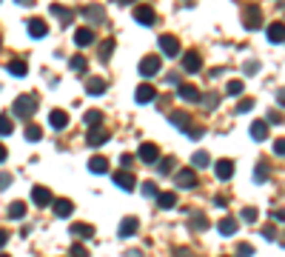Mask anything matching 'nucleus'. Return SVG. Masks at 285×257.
Returning a JSON list of instances; mask_svg holds the SVG:
<instances>
[{
  "label": "nucleus",
  "mask_w": 285,
  "mask_h": 257,
  "mask_svg": "<svg viewBox=\"0 0 285 257\" xmlns=\"http://www.w3.org/2000/svg\"><path fill=\"white\" fill-rule=\"evenodd\" d=\"M168 120H171V126H177L180 132H185L191 140H200V137H202V129H200V126H194V120H191L188 112H171Z\"/></svg>",
  "instance_id": "nucleus-1"
},
{
  "label": "nucleus",
  "mask_w": 285,
  "mask_h": 257,
  "mask_svg": "<svg viewBox=\"0 0 285 257\" xmlns=\"http://www.w3.org/2000/svg\"><path fill=\"white\" fill-rule=\"evenodd\" d=\"M34 109H37V97H34V94H20V97L15 100V106H12L15 117H23V120L32 117Z\"/></svg>",
  "instance_id": "nucleus-2"
},
{
  "label": "nucleus",
  "mask_w": 285,
  "mask_h": 257,
  "mask_svg": "<svg viewBox=\"0 0 285 257\" xmlns=\"http://www.w3.org/2000/svg\"><path fill=\"white\" fill-rule=\"evenodd\" d=\"M134 20L140 26H154L157 15H154V9H151L149 3H140V6H134Z\"/></svg>",
  "instance_id": "nucleus-3"
},
{
  "label": "nucleus",
  "mask_w": 285,
  "mask_h": 257,
  "mask_svg": "<svg viewBox=\"0 0 285 257\" xmlns=\"http://www.w3.org/2000/svg\"><path fill=\"white\" fill-rule=\"evenodd\" d=\"M160 49H163V54L166 57H180V40L174 37V34H160Z\"/></svg>",
  "instance_id": "nucleus-4"
},
{
  "label": "nucleus",
  "mask_w": 285,
  "mask_h": 257,
  "mask_svg": "<svg viewBox=\"0 0 285 257\" xmlns=\"http://www.w3.org/2000/svg\"><path fill=\"white\" fill-rule=\"evenodd\" d=\"M137 69H140L143 77H154V74H160V57H157V54H146Z\"/></svg>",
  "instance_id": "nucleus-5"
},
{
  "label": "nucleus",
  "mask_w": 285,
  "mask_h": 257,
  "mask_svg": "<svg viewBox=\"0 0 285 257\" xmlns=\"http://www.w3.org/2000/svg\"><path fill=\"white\" fill-rule=\"evenodd\" d=\"M137 157L143 160V163H160V149H157V143H140V152Z\"/></svg>",
  "instance_id": "nucleus-6"
},
{
  "label": "nucleus",
  "mask_w": 285,
  "mask_h": 257,
  "mask_svg": "<svg viewBox=\"0 0 285 257\" xmlns=\"http://www.w3.org/2000/svg\"><path fill=\"white\" fill-rule=\"evenodd\" d=\"M134 100L140 103V106L154 103V100H157V89H154L151 83H140V86H137V92H134Z\"/></svg>",
  "instance_id": "nucleus-7"
},
{
  "label": "nucleus",
  "mask_w": 285,
  "mask_h": 257,
  "mask_svg": "<svg viewBox=\"0 0 285 257\" xmlns=\"http://www.w3.org/2000/svg\"><path fill=\"white\" fill-rule=\"evenodd\" d=\"M174 183L180 188H194L197 186V171L194 169H180L177 174H174Z\"/></svg>",
  "instance_id": "nucleus-8"
},
{
  "label": "nucleus",
  "mask_w": 285,
  "mask_h": 257,
  "mask_svg": "<svg viewBox=\"0 0 285 257\" xmlns=\"http://www.w3.org/2000/svg\"><path fill=\"white\" fill-rule=\"evenodd\" d=\"M137 177L132 174L129 169H120V171H114V183H117V188H126V191H134V183Z\"/></svg>",
  "instance_id": "nucleus-9"
},
{
  "label": "nucleus",
  "mask_w": 285,
  "mask_h": 257,
  "mask_svg": "<svg viewBox=\"0 0 285 257\" xmlns=\"http://www.w3.org/2000/svg\"><path fill=\"white\" fill-rule=\"evenodd\" d=\"M263 26V12H260V6H248L245 9V29L254 32V29H260Z\"/></svg>",
  "instance_id": "nucleus-10"
},
{
  "label": "nucleus",
  "mask_w": 285,
  "mask_h": 257,
  "mask_svg": "<svg viewBox=\"0 0 285 257\" xmlns=\"http://www.w3.org/2000/svg\"><path fill=\"white\" fill-rule=\"evenodd\" d=\"M183 69L188 71V74H197L202 69V57L197 54V51H185L183 54Z\"/></svg>",
  "instance_id": "nucleus-11"
},
{
  "label": "nucleus",
  "mask_w": 285,
  "mask_h": 257,
  "mask_svg": "<svg viewBox=\"0 0 285 257\" xmlns=\"http://www.w3.org/2000/svg\"><path fill=\"white\" fill-rule=\"evenodd\" d=\"M214 174H217V180H231V174H234V160H228V157L217 160Z\"/></svg>",
  "instance_id": "nucleus-12"
},
{
  "label": "nucleus",
  "mask_w": 285,
  "mask_h": 257,
  "mask_svg": "<svg viewBox=\"0 0 285 257\" xmlns=\"http://www.w3.org/2000/svg\"><path fill=\"white\" fill-rule=\"evenodd\" d=\"M32 200H34V206H40V209L54 203V200H51V191L46 186H32Z\"/></svg>",
  "instance_id": "nucleus-13"
},
{
  "label": "nucleus",
  "mask_w": 285,
  "mask_h": 257,
  "mask_svg": "<svg viewBox=\"0 0 285 257\" xmlns=\"http://www.w3.org/2000/svg\"><path fill=\"white\" fill-rule=\"evenodd\" d=\"M265 37H268L271 43H283V40H285V23L274 20L268 29H265Z\"/></svg>",
  "instance_id": "nucleus-14"
},
{
  "label": "nucleus",
  "mask_w": 285,
  "mask_h": 257,
  "mask_svg": "<svg viewBox=\"0 0 285 257\" xmlns=\"http://www.w3.org/2000/svg\"><path fill=\"white\" fill-rule=\"evenodd\" d=\"M91 43H94V32H91V29H77V32H74V46H77V49H86V46H91Z\"/></svg>",
  "instance_id": "nucleus-15"
},
{
  "label": "nucleus",
  "mask_w": 285,
  "mask_h": 257,
  "mask_svg": "<svg viewBox=\"0 0 285 257\" xmlns=\"http://www.w3.org/2000/svg\"><path fill=\"white\" fill-rule=\"evenodd\" d=\"M177 94H180L185 103H197V100H202V97H200V89H194L191 83H183L180 89H177Z\"/></svg>",
  "instance_id": "nucleus-16"
},
{
  "label": "nucleus",
  "mask_w": 285,
  "mask_h": 257,
  "mask_svg": "<svg viewBox=\"0 0 285 257\" xmlns=\"http://www.w3.org/2000/svg\"><path fill=\"white\" fill-rule=\"evenodd\" d=\"M268 132H271L268 120H254V123H251V137H254V140H265Z\"/></svg>",
  "instance_id": "nucleus-17"
},
{
  "label": "nucleus",
  "mask_w": 285,
  "mask_h": 257,
  "mask_svg": "<svg viewBox=\"0 0 285 257\" xmlns=\"http://www.w3.org/2000/svg\"><path fill=\"white\" fill-rule=\"evenodd\" d=\"M109 140V132L106 129H88V135H86V143L88 146H103Z\"/></svg>",
  "instance_id": "nucleus-18"
},
{
  "label": "nucleus",
  "mask_w": 285,
  "mask_h": 257,
  "mask_svg": "<svg viewBox=\"0 0 285 257\" xmlns=\"http://www.w3.org/2000/svg\"><path fill=\"white\" fill-rule=\"evenodd\" d=\"M26 29H29V34H32V37H46V34H49V26H46L40 17L29 20V26H26Z\"/></svg>",
  "instance_id": "nucleus-19"
},
{
  "label": "nucleus",
  "mask_w": 285,
  "mask_h": 257,
  "mask_svg": "<svg viewBox=\"0 0 285 257\" xmlns=\"http://www.w3.org/2000/svg\"><path fill=\"white\" fill-rule=\"evenodd\" d=\"M49 123H51V129H66L68 126V115L63 112V109H54L49 115Z\"/></svg>",
  "instance_id": "nucleus-20"
},
{
  "label": "nucleus",
  "mask_w": 285,
  "mask_h": 257,
  "mask_svg": "<svg viewBox=\"0 0 285 257\" xmlns=\"http://www.w3.org/2000/svg\"><path fill=\"white\" fill-rule=\"evenodd\" d=\"M106 86H109V83H106L103 77H88V80H86V92L97 97V94H103V92H106Z\"/></svg>",
  "instance_id": "nucleus-21"
},
{
  "label": "nucleus",
  "mask_w": 285,
  "mask_h": 257,
  "mask_svg": "<svg viewBox=\"0 0 285 257\" xmlns=\"http://www.w3.org/2000/svg\"><path fill=\"white\" fill-rule=\"evenodd\" d=\"M137 226H140L137 217H126V220L120 223V237H132V234H137Z\"/></svg>",
  "instance_id": "nucleus-22"
},
{
  "label": "nucleus",
  "mask_w": 285,
  "mask_h": 257,
  "mask_svg": "<svg viewBox=\"0 0 285 257\" xmlns=\"http://www.w3.org/2000/svg\"><path fill=\"white\" fill-rule=\"evenodd\" d=\"M83 123L88 126V129H100L103 112H100V109H88V112H86V117H83Z\"/></svg>",
  "instance_id": "nucleus-23"
},
{
  "label": "nucleus",
  "mask_w": 285,
  "mask_h": 257,
  "mask_svg": "<svg viewBox=\"0 0 285 257\" xmlns=\"http://www.w3.org/2000/svg\"><path fill=\"white\" fill-rule=\"evenodd\" d=\"M88 171H94V174H106V171H109V160L100 157V154H94V157L88 160Z\"/></svg>",
  "instance_id": "nucleus-24"
},
{
  "label": "nucleus",
  "mask_w": 285,
  "mask_h": 257,
  "mask_svg": "<svg viewBox=\"0 0 285 257\" xmlns=\"http://www.w3.org/2000/svg\"><path fill=\"white\" fill-rule=\"evenodd\" d=\"M71 234L80 240H88L94 237V226H88V223H77V226H71Z\"/></svg>",
  "instance_id": "nucleus-25"
},
{
  "label": "nucleus",
  "mask_w": 285,
  "mask_h": 257,
  "mask_svg": "<svg viewBox=\"0 0 285 257\" xmlns=\"http://www.w3.org/2000/svg\"><path fill=\"white\" fill-rule=\"evenodd\" d=\"M157 206H160V209H174V206H177V194H174V191H160V194H157Z\"/></svg>",
  "instance_id": "nucleus-26"
},
{
  "label": "nucleus",
  "mask_w": 285,
  "mask_h": 257,
  "mask_svg": "<svg viewBox=\"0 0 285 257\" xmlns=\"http://www.w3.org/2000/svg\"><path fill=\"white\" fill-rule=\"evenodd\" d=\"M71 211H74V206H71V200H66V197L54 203V214H57V217H71Z\"/></svg>",
  "instance_id": "nucleus-27"
},
{
  "label": "nucleus",
  "mask_w": 285,
  "mask_h": 257,
  "mask_svg": "<svg viewBox=\"0 0 285 257\" xmlns=\"http://www.w3.org/2000/svg\"><path fill=\"white\" fill-rule=\"evenodd\" d=\"M217 229H219V234H225V237H231L237 232V220L234 217H222V220L217 223Z\"/></svg>",
  "instance_id": "nucleus-28"
},
{
  "label": "nucleus",
  "mask_w": 285,
  "mask_h": 257,
  "mask_svg": "<svg viewBox=\"0 0 285 257\" xmlns=\"http://www.w3.org/2000/svg\"><path fill=\"white\" fill-rule=\"evenodd\" d=\"M49 12H51L54 17H60L63 23H71V12H68L66 6H60V3H51V6H49Z\"/></svg>",
  "instance_id": "nucleus-29"
},
{
  "label": "nucleus",
  "mask_w": 285,
  "mask_h": 257,
  "mask_svg": "<svg viewBox=\"0 0 285 257\" xmlns=\"http://www.w3.org/2000/svg\"><path fill=\"white\" fill-rule=\"evenodd\" d=\"M191 229H197V232H205V229H208V217H205L202 211H191Z\"/></svg>",
  "instance_id": "nucleus-30"
},
{
  "label": "nucleus",
  "mask_w": 285,
  "mask_h": 257,
  "mask_svg": "<svg viewBox=\"0 0 285 257\" xmlns=\"http://www.w3.org/2000/svg\"><path fill=\"white\" fill-rule=\"evenodd\" d=\"M9 217H12V220H23V217H26V203L15 200V203L9 206Z\"/></svg>",
  "instance_id": "nucleus-31"
},
{
  "label": "nucleus",
  "mask_w": 285,
  "mask_h": 257,
  "mask_svg": "<svg viewBox=\"0 0 285 257\" xmlns=\"http://www.w3.org/2000/svg\"><path fill=\"white\" fill-rule=\"evenodd\" d=\"M6 69H9V74H15V77H26V71H29L23 60H9V66Z\"/></svg>",
  "instance_id": "nucleus-32"
},
{
  "label": "nucleus",
  "mask_w": 285,
  "mask_h": 257,
  "mask_svg": "<svg viewBox=\"0 0 285 257\" xmlns=\"http://www.w3.org/2000/svg\"><path fill=\"white\" fill-rule=\"evenodd\" d=\"M268 174H271L268 163H257V169H254V180H257V183H265V180H268Z\"/></svg>",
  "instance_id": "nucleus-33"
},
{
  "label": "nucleus",
  "mask_w": 285,
  "mask_h": 257,
  "mask_svg": "<svg viewBox=\"0 0 285 257\" xmlns=\"http://www.w3.org/2000/svg\"><path fill=\"white\" fill-rule=\"evenodd\" d=\"M205 169V166H211V160H208V152H197L194 157H191V169Z\"/></svg>",
  "instance_id": "nucleus-34"
},
{
  "label": "nucleus",
  "mask_w": 285,
  "mask_h": 257,
  "mask_svg": "<svg viewBox=\"0 0 285 257\" xmlns=\"http://www.w3.org/2000/svg\"><path fill=\"white\" fill-rule=\"evenodd\" d=\"M68 66L74 69L77 74H86V66H88V63H86V57H83V54H74V57L68 60Z\"/></svg>",
  "instance_id": "nucleus-35"
},
{
  "label": "nucleus",
  "mask_w": 285,
  "mask_h": 257,
  "mask_svg": "<svg viewBox=\"0 0 285 257\" xmlns=\"http://www.w3.org/2000/svg\"><path fill=\"white\" fill-rule=\"evenodd\" d=\"M40 137H43V129H40L37 123H29V126H26V140H32V143H37Z\"/></svg>",
  "instance_id": "nucleus-36"
},
{
  "label": "nucleus",
  "mask_w": 285,
  "mask_h": 257,
  "mask_svg": "<svg viewBox=\"0 0 285 257\" xmlns=\"http://www.w3.org/2000/svg\"><path fill=\"white\" fill-rule=\"evenodd\" d=\"M12 129H15V120L9 117V115H0V135H12Z\"/></svg>",
  "instance_id": "nucleus-37"
},
{
  "label": "nucleus",
  "mask_w": 285,
  "mask_h": 257,
  "mask_svg": "<svg viewBox=\"0 0 285 257\" xmlns=\"http://www.w3.org/2000/svg\"><path fill=\"white\" fill-rule=\"evenodd\" d=\"M114 54V40L109 37V40H103V46H100V60H109Z\"/></svg>",
  "instance_id": "nucleus-38"
},
{
  "label": "nucleus",
  "mask_w": 285,
  "mask_h": 257,
  "mask_svg": "<svg viewBox=\"0 0 285 257\" xmlns=\"http://www.w3.org/2000/svg\"><path fill=\"white\" fill-rule=\"evenodd\" d=\"M242 89H245V83H242V80H231V83L225 86V92H228L231 97H237V94H242Z\"/></svg>",
  "instance_id": "nucleus-39"
},
{
  "label": "nucleus",
  "mask_w": 285,
  "mask_h": 257,
  "mask_svg": "<svg viewBox=\"0 0 285 257\" xmlns=\"http://www.w3.org/2000/svg\"><path fill=\"white\" fill-rule=\"evenodd\" d=\"M80 15H83V17H94V20H103V9H100V6H86Z\"/></svg>",
  "instance_id": "nucleus-40"
},
{
  "label": "nucleus",
  "mask_w": 285,
  "mask_h": 257,
  "mask_svg": "<svg viewBox=\"0 0 285 257\" xmlns=\"http://www.w3.org/2000/svg\"><path fill=\"white\" fill-rule=\"evenodd\" d=\"M251 109H254V97H242V100L237 103V115H245Z\"/></svg>",
  "instance_id": "nucleus-41"
},
{
  "label": "nucleus",
  "mask_w": 285,
  "mask_h": 257,
  "mask_svg": "<svg viewBox=\"0 0 285 257\" xmlns=\"http://www.w3.org/2000/svg\"><path fill=\"white\" fill-rule=\"evenodd\" d=\"M257 217H260V211H257L254 206H245V209H242V220L245 223H254Z\"/></svg>",
  "instance_id": "nucleus-42"
},
{
  "label": "nucleus",
  "mask_w": 285,
  "mask_h": 257,
  "mask_svg": "<svg viewBox=\"0 0 285 257\" xmlns=\"http://www.w3.org/2000/svg\"><path fill=\"white\" fill-rule=\"evenodd\" d=\"M157 169H160V174H168V171L174 169V157H163V160L157 163Z\"/></svg>",
  "instance_id": "nucleus-43"
},
{
  "label": "nucleus",
  "mask_w": 285,
  "mask_h": 257,
  "mask_svg": "<svg viewBox=\"0 0 285 257\" xmlns=\"http://www.w3.org/2000/svg\"><path fill=\"white\" fill-rule=\"evenodd\" d=\"M143 194H146V197H157V194H160V188H157V183H151V180H146V183H143Z\"/></svg>",
  "instance_id": "nucleus-44"
},
{
  "label": "nucleus",
  "mask_w": 285,
  "mask_h": 257,
  "mask_svg": "<svg viewBox=\"0 0 285 257\" xmlns=\"http://www.w3.org/2000/svg\"><path fill=\"white\" fill-rule=\"evenodd\" d=\"M251 255H254L251 243H240V246H237V257H251Z\"/></svg>",
  "instance_id": "nucleus-45"
},
{
  "label": "nucleus",
  "mask_w": 285,
  "mask_h": 257,
  "mask_svg": "<svg viewBox=\"0 0 285 257\" xmlns=\"http://www.w3.org/2000/svg\"><path fill=\"white\" fill-rule=\"evenodd\" d=\"M68 257H88V252L83 249V243H74L71 252H68Z\"/></svg>",
  "instance_id": "nucleus-46"
},
{
  "label": "nucleus",
  "mask_w": 285,
  "mask_h": 257,
  "mask_svg": "<svg viewBox=\"0 0 285 257\" xmlns=\"http://www.w3.org/2000/svg\"><path fill=\"white\" fill-rule=\"evenodd\" d=\"M274 154H280V157H285V137H280V140H274Z\"/></svg>",
  "instance_id": "nucleus-47"
},
{
  "label": "nucleus",
  "mask_w": 285,
  "mask_h": 257,
  "mask_svg": "<svg viewBox=\"0 0 285 257\" xmlns=\"http://www.w3.org/2000/svg\"><path fill=\"white\" fill-rule=\"evenodd\" d=\"M202 103H205L208 109H214V106H219V97H217V94H205V97H202Z\"/></svg>",
  "instance_id": "nucleus-48"
},
{
  "label": "nucleus",
  "mask_w": 285,
  "mask_h": 257,
  "mask_svg": "<svg viewBox=\"0 0 285 257\" xmlns=\"http://www.w3.org/2000/svg\"><path fill=\"white\" fill-rule=\"evenodd\" d=\"M132 160H134V157H132L129 152H126V154H120V166H123V169H129V166H132Z\"/></svg>",
  "instance_id": "nucleus-49"
},
{
  "label": "nucleus",
  "mask_w": 285,
  "mask_h": 257,
  "mask_svg": "<svg viewBox=\"0 0 285 257\" xmlns=\"http://www.w3.org/2000/svg\"><path fill=\"white\" fill-rule=\"evenodd\" d=\"M263 237L274 240V237H277V229H274V226H265V229H263Z\"/></svg>",
  "instance_id": "nucleus-50"
},
{
  "label": "nucleus",
  "mask_w": 285,
  "mask_h": 257,
  "mask_svg": "<svg viewBox=\"0 0 285 257\" xmlns=\"http://www.w3.org/2000/svg\"><path fill=\"white\" fill-rule=\"evenodd\" d=\"M257 69H260V63L257 60H248L245 63V74H257Z\"/></svg>",
  "instance_id": "nucleus-51"
},
{
  "label": "nucleus",
  "mask_w": 285,
  "mask_h": 257,
  "mask_svg": "<svg viewBox=\"0 0 285 257\" xmlns=\"http://www.w3.org/2000/svg\"><path fill=\"white\" fill-rule=\"evenodd\" d=\"M271 123H274V126H277V123H283V115H280V112H268V126Z\"/></svg>",
  "instance_id": "nucleus-52"
},
{
  "label": "nucleus",
  "mask_w": 285,
  "mask_h": 257,
  "mask_svg": "<svg viewBox=\"0 0 285 257\" xmlns=\"http://www.w3.org/2000/svg\"><path fill=\"white\" fill-rule=\"evenodd\" d=\"M12 183V174H6V171H0V188H6Z\"/></svg>",
  "instance_id": "nucleus-53"
},
{
  "label": "nucleus",
  "mask_w": 285,
  "mask_h": 257,
  "mask_svg": "<svg viewBox=\"0 0 285 257\" xmlns=\"http://www.w3.org/2000/svg\"><path fill=\"white\" fill-rule=\"evenodd\" d=\"M274 220H277V223H285V209H274Z\"/></svg>",
  "instance_id": "nucleus-54"
},
{
  "label": "nucleus",
  "mask_w": 285,
  "mask_h": 257,
  "mask_svg": "<svg viewBox=\"0 0 285 257\" xmlns=\"http://www.w3.org/2000/svg\"><path fill=\"white\" fill-rule=\"evenodd\" d=\"M277 103H280V106H285V89H280V92H277Z\"/></svg>",
  "instance_id": "nucleus-55"
},
{
  "label": "nucleus",
  "mask_w": 285,
  "mask_h": 257,
  "mask_svg": "<svg viewBox=\"0 0 285 257\" xmlns=\"http://www.w3.org/2000/svg\"><path fill=\"white\" fill-rule=\"evenodd\" d=\"M6 240H9V234H6V229H0V249L6 246Z\"/></svg>",
  "instance_id": "nucleus-56"
},
{
  "label": "nucleus",
  "mask_w": 285,
  "mask_h": 257,
  "mask_svg": "<svg viewBox=\"0 0 285 257\" xmlns=\"http://www.w3.org/2000/svg\"><path fill=\"white\" fill-rule=\"evenodd\" d=\"M174 257H191V255H188L185 249H174Z\"/></svg>",
  "instance_id": "nucleus-57"
},
{
  "label": "nucleus",
  "mask_w": 285,
  "mask_h": 257,
  "mask_svg": "<svg viewBox=\"0 0 285 257\" xmlns=\"http://www.w3.org/2000/svg\"><path fill=\"white\" fill-rule=\"evenodd\" d=\"M6 157H9V152H6V146H3V143H0V163H3V160H6Z\"/></svg>",
  "instance_id": "nucleus-58"
},
{
  "label": "nucleus",
  "mask_w": 285,
  "mask_h": 257,
  "mask_svg": "<svg viewBox=\"0 0 285 257\" xmlns=\"http://www.w3.org/2000/svg\"><path fill=\"white\" fill-rule=\"evenodd\" d=\"M17 3H20V6H32V0H17Z\"/></svg>",
  "instance_id": "nucleus-59"
},
{
  "label": "nucleus",
  "mask_w": 285,
  "mask_h": 257,
  "mask_svg": "<svg viewBox=\"0 0 285 257\" xmlns=\"http://www.w3.org/2000/svg\"><path fill=\"white\" fill-rule=\"evenodd\" d=\"M117 3H134V0H117Z\"/></svg>",
  "instance_id": "nucleus-60"
},
{
  "label": "nucleus",
  "mask_w": 285,
  "mask_h": 257,
  "mask_svg": "<svg viewBox=\"0 0 285 257\" xmlns=\"http://www.w3.org/2000/svg\"><path fill=\"white\" fill-rule=\"evenodd\" d=\"M280 240H283V246H285V234H283V237H280Z\"/></svg>",
  "instance_id": "nucleus-61"
},
{
  "label": "nucleus",
  "mask_w": 285,
  "mask_h": 257,
  "mask_svg": "<svg viewBox=\"0 0 285 257\" xmlns=\"http://www.w3.org/2000/svg\"><path fill=\"white\" fill-rule=\"evenodd\" d=\"M0 257H9V255H0Z\"/></svg>",
  "instance_id": "nucleus-62"
}]
</instances>
